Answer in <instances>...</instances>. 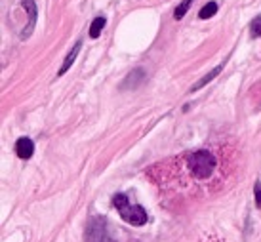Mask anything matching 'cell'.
<instances>
[{
	"instance_id": "1",
	"label": "cell",
	"mask_w": 261,
	"mask_h": 242,
	"mask_svg": "<svg viewBox=\"0 0 261 242\" xmlns=\"http://www.w3.org/2000/svg\"><path fill=\"white\" fill-rule=\"evenodd\" d=\"M113 204H115V208L118 210L120 218H122L126 223L134 225V227H141V225H145L147 220H149L145 208L130 202V198L126 197V195H122V193H118V195L113 197Z\"/></svg>"
},
{
	"instance_id": "2",
	"label": "cell",
	"mask_w": 261,
	"mask_h": 242,
	"mask_svg": "<svg viewBox=\"0 0 261 242\" xmlns=\"http://www.w3.org/2000/svg\"><path fill=\"white\" fill-rule=\"evenodd\" d=\"M187 164L198 179H208L216 170V158L210 151H195L189 156Z\"/></svg>"
},
{
	"instance_id": "3",
	"label": "cell",
	"mask_w": 261,
	"mask_h": 242,
	"mask_svg": "<svg viewBox=\"0 0 261 242\" xmlns=\"http://www.w3.org/2000/svg\"><path fill=\"white\" fill-rule=\"evenodd\" d=\"M86 242H116L107 220L101 216H94L86 225Z\"/></svg>"
},
{
	"instance_id": "4",
	"label": "cell",
	"mask_w": 261,
	"mask_h": 242,
	"mask_svg": "<svg viewBox=\"0 0 261 242\" xmlns=\"http://www.w3.org/2000/svg\"><path fill=\"white\" fill-rule=\"evenodd\" d=\"M21 4L25 8V12H27V15H29V21H27V25H25V29L21 33V38H27L35 31V25H37V2L35 0H23Z\"/></svg>"
},
{
	"instance_id": "5",
	"label": "cell",
	"mask_w": 261,
	"mask_h": 242,
	"mask_svg": "<svg viewBox=\"0 0 261 242\" xmlns=\"http://www.w3.org/2000/svg\"><path fill=\"white\" fill-rule=\"evenodd\" d=\"M35 153V143L31 138H19V140L15 141V154L21 158V160H27L31 158Z\"/></svg>"
},
{
	"instance_id": "6",
	"label": "cell",
	"mask_w": 261,
	"mask_h": 242,
	"mask_svg": "<svg viewBox=\"0 0 261 242\" xmlns=\"http://www.w3.org/2000/svg\"><path fill=\"white\" fill-rule=\"evenodd\" d=\"M80 50H82V42L79 40V42H76V44L71 48V51H69V53L65 56V59H63V65L59 67V71H58V76H63V74H65L67 71L73 67V63L76 61V58H79Z\"/></svg>"
},
{
	"instance_id": "7",
	"label": "cell",
	"mask_w": 261,
	"mask_h": 242,
	"mask_svg": "<svg viewBox=\"0 0 261 242\" xmlns=\"http://www.w3.org/2000/svg\"><path fill=\"white\" fill-rule=\"evenodd\" d=\"M143 80H145V71H143V69H134V71H132V73L126 76V80L120 84V88H124V90H136Z\"/></svg>"
},
{
	"instance_id": "8",
	"label": "cell",
	"mask_w": 261,
	"mask_h": 242,
	"mask_svg": "<svg viewBox=\"0 0 261 242\" xmlns=\"http://www.w3.org/2000/svg\"><path fill=\"white\" fill-rule=\"evenodd\" d=\"M221 71H223V63H221V65L216 67L214 71H210V73L206 74L204 78H200V80H198V82H195V84L191 86V90H189V92H196V90H202L204 86H206V84H210V82L214 80V78H216V76H218V74L221 73Z\"/></svg>"
},
{
	"instance_id": "9",
	"label": "cell",
	"mask_w": 261,
	"mask_h": 242,
	"mask_svg": "<svg viewBox=\"0 0 261 242\" xmlns=\"http://www.w3.org/2000/svg\"><path fill=\"white\" fill-rule=\"evenodd\" d=\"M105 25H107V19H105L103 15L95 17L94 21H92V25H90V38H97V37H99Z\"/></svg>"
},
{
	"instance_id": "10",
	"label": "cell",
	"mask_w": 261,
	"mask_h": 242,
	"mask_svg": "<svg viewBox=\"0 0 261 242\" xmlns=\"http://www.w3.org/2000/svg\"><path fill=\"white\" fill-rule=\"evenodd\" d=\"M216 12H218V4H216V2H208V4L200 10V14L198 15H200V19H210Z\"/></svg>"
},
{
	"instance_id": "11",
	"label": "cell",
	"mask_w": 261,
	"mask_h": 242,
	"mask_svg": "<svg viewBox=\"0 0 261 242\" xmlns=\"http://www.w3.org/2000/svg\"><path fill=\"white\" fill-rule=\"evenodd\" d=\"M191 4H193V0H183L179 6L175 8V12H174V17L175 19H181L183 15L189 12V8H191Z\"/></svg>"
},
{
	"instance_id": "12",
	"label": "cell",
	"mask_w": 261,
	"mask_h": 242,
	"mask_svg": "<svg viewBox=\"0 0 261 242\" xmlns=\"http://www.w3.org/2000/svg\"><path fill=\"white\" fill-rule=\"evenodd\" d=\"M250 31H252V37H254V38L261 37V15L254 17V21L250 23Z\"/></svg>"
},
{
	"instance_id": "13",
	"label": "cell",
	"mask_w": 261,
	"mask_h": 242,
	"mask_svg": "<svg viewBox=\"0 0 261 242\" xmlns=\"http://www.w3.org/2000/svg\"><path fill=\"white\" fill-rule=\"evenodd\" d=\"M254 197H255V206L261 210V183H255L254 187Z\"/></svg>"
}]
</instances>
